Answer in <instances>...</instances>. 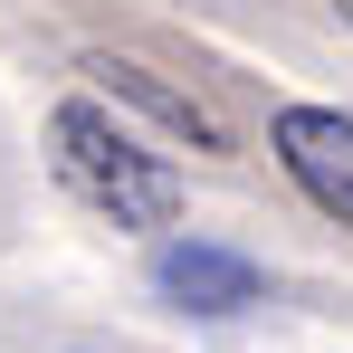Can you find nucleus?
Segmentation results:
<instances>
[{
  "label": "nucleus",
  "mask_w": 353,
  "mask_h": 353,
  "mask_svg": "<svg viewBox=\"0 0 353 353\" xmlns=\"http://www.w3.org/2000/svg\"><path fill=\"white\" fill-rule=\"evenodd\" d=\"M86 77H96V86H105V96H134V105H143V115H163V124H172V134H191V143H220V124L201 115V105H191V96H172V86H153V77H143V67H124V58H96V67H86Z\"/></svg>",
  "instance_id": "nucleus-4"
},
{
  "label": "nucleus",
  "mask_w": 353,
  "mask_h": 353,
  "mask_svg": "<svg viewBox=\"0 0 353 353\" xmlns=\"http://www.w3.org/2000/svg\"><path fill=\"white\" fill-rule=\"evenodd\" d=\"M48 172L67 181V201H86L96 220H115L134 239L181 230V172L134 124H115V105H96V96H67L48 115Z\"/></svg>",
  "instance_id": "nucleus-1"
},
{
  "label": "nucleus",
  "mask_w": 353,
  "mask_h": 353,
  "mask_svg": "<svg viewBox=\"0 0 353 353\" xmlns=\"http://www.w3.org/2000/svg\"><path fill=\"white\" fill-rule=\"evenodd\" d=\"M268 153H277V172H287L325 220L353 230V115L344 105H277V115H268Z\"/></svg>",
  "instance_id": "nucleus-2"
},
{
  "label": "nucleus",
  "mask_w": 353,
  "mask_h": 353,
  "mask_svg": "<svg viewBox=\"0 0 353 353\" xmlns=\"http://www.w3.org/2000/svg\"><path fill=\"white\" fill-rule=\"evenodd\" d=\"M344 19H353V0H344Z\"/></svg>",
  "instance_id": "nucleus-5"
},
{
  "label": "nucleus",
  "mask_w": 353,
  "mask_h": 353,
  "mask_svg": "<svg viewBox=\"0 0 353 353\" xmlns=\"http://www.w3.org/2000/svg\"><path fill=\"white\" fill-rule=\"evenodd\" d=\"M153 287L191 305V315H239V305H258V258H239V248H210V239H163L153 248Z\"/></svg>",
  "instance_id": "nucleus-3"
}]
</instances>
